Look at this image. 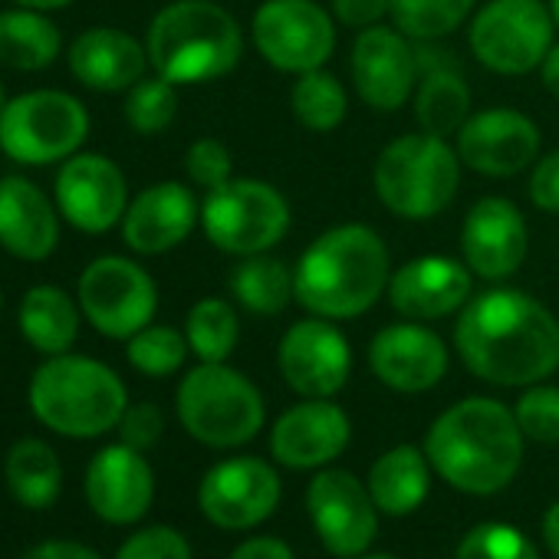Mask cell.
<instances>
[{
    "label": "cell",
    "instance_id": "6da1fadb",
    "mask_svg": "<svg viewBox=\"0 0 559 559\" xmlns=\"http://www.w3.org/2000/svg\"><path fill=\"white\" fill-rule=\"evenodd\" d=\"M454 349L480 382L526 389L559 369V320L516 287H490L457 313Z\"/></svg>",
    "mask_w": 559,
    "mask_h": 559
},
{
    "label": "cell",
    "instance_id": "7a4b0ae2",
    "mask_svg": "<svg viewBox=\"0 0 559 559\" xmlns=\"http://www.w3.org/2000/svg\"><path fill=\"white\" fill-rule=\"evenodd\" d=\"M523 441L513 408L487 395H471L431 421L425 454L431 471L454 490L490 497L516 477Z\"/></svg>",
    "mask_w": 559,
    "mask_h": 559
},
{
    "label": "cell",
    "instance_id": "3957f363",
    "mask_svg": "<svg viewBox=\"0 0 559 559\" xmlns=\"http://www.w3.org/2000/svg\"><path fill=\"white\" fill-rule=\"evenodd\" d=\"M389 280V247L369 224H336L323 230L294 266L297 304L310 317L333 323L369 313L385 297Z\"/></svg>",
    "mask_w": 559,
    "mask_h": 559
},
{
    "label": "cell",
    "instance_id": "277c9868",
    "mask_svg": "<svg viewBox=\"0 0 559 559\" xmlns=\"http://www.w3.org/2000/svg\"><path fill=\"white\" fill-rule=\"evenodd\" d=\"M145 50L158 76L175 86H198L240 63L243 34L234 14L214 0H175L152 17Z\"/></svg>",
    "mask_w": 559,
    "mask_h": 559
},
{
    "label": "cell",
    "instance_id": "5b68a950",
    "mask_svg": "<svg viewBox=\"0 0 559 559\" xmlns=\"http://www.w3.org/2000/svg\"><path fill=\"white\" fill-rule=\"evenodd\" d=\"M126 408L122 379L90 356H50L31 379V412L67 438H99L119 428Z\"/></svg>",
    "mask_w": 559,
    "mask_h": 559
},
{
    "label": "cell",
    "instance_id": "8992f818",
    "mask_svg": "<svg viewBox=\"0 0 559 559\" xmlns=\"http://www.w3.org/2000/svg\"><path fill=\"white\" fill-rule=\"evenodd\" d=\"M457 148L428 132L392 139L372 165V188L382 207L402 221H431L444 214L457 194Z\"/></svg>",
    "mask_w": 559,
    "mask_h": 559
},
{
    "label": "cell",
    "instance_id": "52a82bcc",
    "mask_svg": "<svg viewBox=\"0 0 559 559\" xmlns=\"http://www.w3.org/2000/svg\"><path fill=\"white\" fill-rule=\"evenodd\" d=\"M181 428L204 448H240L253 441L266 421L260 389L224 362L194 366L175 395Z\"/></svg>",
    "mask_w": 559,
    "mask_h": 559
},
{
    "label": "cell",
    "instance_id": "ba28073f",
    "mask_svg": "<svg viewBox=\"0 0 559 559\" xmlns=\"http://www.w3.org/2000/svg\"><path fill=\"white\" fill-rule=\"evenodd\" d=\"M290 224V201L260 178H230L211 188L201 201L204 237L230 257L270 253L287 237Z\"/></svg>",
    "mask_w": 559,
    "mask_h": 559
},
{
    "label": "cell",
    "instance_id": "9c48e42d",
    "mask_svg": "<svg viewBox=\"0 0 559 559\" xmlns=\"http://www.w3.org/2000/svg\"><path fill=\"white\" fill-rule=\"evenodd\" d=\"M556 44V21L543 0H487L467 21L474 60L497 76H526L539 70Z\"/></svg>",
    "mask_w": 559,
    "mask_h": 559
},
{
    "label": "cell",
    "instance_id": "30bf717a",
    "mask_svg": "<svg viewBox=\"0 0 559 559\" xmlns=\"http://www.w3.org/2000/svg\"><path fill=\"white\" fill-rule=\"evenodd\" d=\"M90 135L86 106L60 90H34L0 112V148L21 165H53L80 152Z\"/></svg>",
    "mask_w": 559,
    "mask_h": 559
},
{
    "label": "cell",
    "instance_id": "8fae6325",
    "mask_svg": "<svg viewBox=\"0 0 559 559\" xmlns=\"http://www.w3.org/2000/svg\"><path fill=\"white\" fill-rule=\"evenodd\" d=\"M250 40L263 63L300 76L336 53V17L317 0H263L250 17Z\"/></svg>",
    "mask_w": 559,
    "mask_h": 559
},
{
    "label": "cell",
    "instance_id": "7c38bea8",
    "mask_svg": "<svg viewBox=\"0 0 559 559\" xmlns=\"http://www.w3.org/2000/svg\"><path fill=\"white\" fill-rule=\"evenodd\" d=\"M80 310L106 340H132L155 320L158 287L145 266L129 257H96L80 273Z\"/></svg>",
    "mask_w": 559,
    "mask_h": 559
},
{
    "label": "cell",
    "instance_id": "4fadbf2b",
    "mask_svg": "<svg viewBox=\"0 0 559 559\" xmlns=\"http://www.w3.org/2000/svg\"><path fill=\"white\" fill-rule=\"evenodd\" d=\"M276 369L304 399H333L353 376V349L333 320H297L276 346Z\"/></svg>",
    "mask_w": 559,
    "mask_h": 559
},
{
    "label": "cell",
    "instance_id": "5bb4252c",
    "mask_svg": "<svg viewBox=\"0 0 559 559\" xmlns=\"http://www.w3.org/2000/svg\"><path fill=\"white\" fill-rule=\"evenodd\" d=\"M307 510L320 543L340 559L362 556L379 533V507L369 487L340 467H326L310 480Z\"/></svg>",
    "mask_w": 559,
    "mask_h": 559
},
{
    "label": "cell",
    "instance_id": "9a60e30c",
    "mask_svg": "<svg viewBox=\"0 0 559 559\" xmlns=\"http://www.w3.org/2000/svg\"><path fill=\"white\" fill-rule=\"evenodd\" d=\"M349 76L359 99L376 112L402 109L421 80L418 47L395 24H376L359 31L349 53Z\"/></svg>",
    "mask_w": 559,
    "mask_h": 559
},
{
    "label": "cell",
    "instance_id": "2e32d148",
    "mask_svg": "<svg viewBox=\"0 0 559 559\" xmlns=\"http://www.w3.org/2000/svg\"><path fill=\"white\" fill-rule=\"evenodd\" d=\"M539 126L510 106L471 112L454 135V148L464 168L484 178H513L539 158Z\"/></svg>",
    "mask_w": 559,
    "mask_h": 559
},
{
    "label": "cell",
    "instance_id": "e0dca14e",
    "mask_svg": "<svg viewBox=\"0 0 559 559\" xmlns=\"http://www.w3.org/2000/svg\"><path fill=\"white\" fill-rule=\"evenodd\" d=\"M280 503V477L263 457H227L214 464L198 487L201 513L221 530H250Z\"/></svg>",
    "mask_w": 559,
    "mask_h": 559
},
{
    "label": "cell",
    "instance_id": "ac0fdd59",
    "mask_svg": "<svg viewBox=\"0 0 559 559\" xmlns=\"http://www.w3.org/2000/svg\"><path fill=\"white\" fill-rule=\"evenodd\" d=\"M57 207L76 230L106 234L129 211V181L109 155H70L57 175Z\"/></svg>",
    "mask_w": 559,
    "mask_h": 559
},
{
    "label": "cell",
    "instance_id": "d6986e66",
    "mask_svg": "<svg viewBox=\"0 0 559 559\" xmlns=\"http://www.w3.org/2000/svg\"><path fill=\"white\" fill-rule=\"evenodd\" d=\"M461 253L477 280L503 284L530 253V227L510 198L487 194L471 204L461 224Z\"/></svg>",
    "mask_w": 559,
    "mask_h": 559
},
{
    "label": "cell",
    "instance_id": "ffe728a7",
    "mask_svg": "<svg viewBox=\"0 0 559 559\" xmlns=\"http://www.w3.org/2000/svg\"><path fill=\"white\" fill-rule=\"evenodd\" d=\"M385 297L392 310L405 320H444L451 313H461L474 297V273L464 260L444 253L412 257L399 270H392Z\"/></svg>",
    "mask_w": 559,
    "mask_h": 559
},
{
    "label": "cell",
    "instance_id": "44dd1931",
    "mask_svg": "<svg viewBox=\"0 0 559 559\" xmlns=\"http://www.w3.org/2000/svg\"><path fill=\"white\" fill-rule=\"evenodd\" d=\"M353 441V421L333 399H304L270 428V454L290 471L333 464Z\"/></svg>",
    "mask_w": 559,
    "mask_h": 559
},
{
    "label": "cell",
    "instance_id": "7402d4cb",
    "mask_svg": "<svg viewBox=\"0 0 559 559\" xmlns=\"http://www.w3.org/2000/svg\"><path fill=\"white\" fill-rule=\"evenodd\" d=\"M451 353L444 340L425 323H395L372 336L369 343V369L372 376L402 395H418L435 389L448 376Z\"/></svg>",
    "mask_w": 559,
    "mask_h": 559
},
{
    "label": "cell",
    "instance_id": "603a6c76",
    "mask_svg": "<svg viewBox=\"0 0 559 559\" xmlns=\"http://www.w3.org/2000/svg\"><path fill=\"white\" fill-rule=\"evenodd\" d=\"M194 224H201V204L194 191L181 181H158L129 201L122 240L142 257H158L185 243Z\"/></svg>",
    "mask_w": 559,
    "mask_h": 559
},
{
    "label": "cell",
    "instance_id": "cb8c5ba5",
    "mask_svg": "<svg viewBox=\"0 0 559 559\" xmlns=\"http://www.w3.org/2000/svg\"><path fill=\"white\" fill-rule=\"evenodd\" d=\"M86 500L106 523H139L155 500V474L129 444L103 448L86 467Z\"/></svg>",
    "mask_w": 559,
    "mask_h": 559
},
{
    "label": "cell",
    "instance_id": "d4e9b609",
    "mask_svg": "<svg viewBox=\"0 0 559 559\" xmlns=\"http://www.w3.org/2000/svg\"><path fill=\"white\" fill-rule=\"evenodd\" d=\"M60 243V211L21 175L0 178V247L21 260H47Z\"/></svg>",
    "mask_w": 559,
    "mask_h": 559
},
{
    "label": "cell",
    "instance_id": "484cf974",
    "mask_svg": "<svg viewBox=\"0 0 559 559\" xmlns=\"http://www.w3.org/2000/svg\"><path fill=\"white\" fill-rule=\"evenodd\" d=\"M148 67L145 44L116 27L83 31L70 44V70L93 93H129Z\"/></svg>",
    "mask_w": 559,
    "mask_h": 559
},
{
    "label": "cell",
    "instance_id": "4316f807",
    "mask_svg": "<svg viewBox=\"0 0 559 559\" xmlns=\"http://www.w3.org/2000/svg\"><path fill=\"white\" fill-rule=\"evenodd\" d=\"M415 47L421 67V80L412 96L415 122L421 126V132L438 139L457 135L461 126L471 119V86L451 60H441L444 53L431 50V44Z\"/></svg>",
    "mask_w": 559,
    "mask_h": 559
},
{
    "label": "cell",
    "instance_id": "83f0119b",
    "mask_svg": "<svg viewBox=\"0 0 559 559\" xmlns=\"http://www.w3.org/2000/svg\"><path fill=\"white\" fill-rule=\"evenodd\" d=\"M376 507L389 516L415 513L431 493V461L415 444L389 448L369 471L366 480Z\"/></svg>",
    "mask_w": 559,
    "mask_h": 559
},
{
    "label": "cell",
    "instance_id": "f1b7e54d",
    "mask_svg": "<svg viewBox=\"0 0 559 559\" xmlns=\"http://www.w3.org/2000/svg\"><path fill=\"white\" fill-rule=\"evenodd\" d=\"M80 317H83L80 304L53 284L27 290L17 313L24 340L44 356L70 353V346L80 336Z\"/></svg>",
    "mask_w": 559,
    "mask_h": 559
},
{
    "label": "cell",
    "instance_id": "f546056e",
    "mask_svg": "<svg viewBox=\"0 0 559 559\" xmlns=\"http://www.w3.org/2000/svg\"><path fill=\"white\" fill-rule=\"evenodd\" d=\"M227 290L234 304H240L253 317H276L297 300L294 270L270 253L240 257V263L227 276Z\"/></svg>",
    "mask_w": 559,
    "mask_h": 559
},
{
    "label": "cell",
    "instance_id": "4dcf8cb0",
    "mask_svg": "<svg viewBox=\"0 0 559 559\" xmlns=\"http://www.w3.org/2000/svg\"><path fill=\"white\" fill-rule=\"evenodd\" d=\"M63 50V37L44 11L17 8V11H0V63L37 73L47 70Z\"/></svg>",
    "mask_w": 559,
    "mask_h": 559
},
{
    "label": "cell",
    "instance_id": "1f68e13d",
    "mask_svg": "<svg viewBox=\"0 0 559 559\" xmlns=\"http://www.w3.org/2000/svg\"><path fill=\"white\" fill-rule=\"evenodd\" d=\"M4 477H8L11 497L31 510L53 507L63 490V464L57 451L37 438H24L8 451Z\"/></svg>",
    "mask_w": 559,
    "mask_h": 559
},
{
    "label": "cell",
    "instance_id": "d6a6232c",
    "mask_svg": "<svg viewBox=\"0 0 559 559\" xmlns=\"http://www.w3.org/2000/svg\"><path fill=\"white\" fill-rule=\"evenodd\" d=\"M290 109L304 129L333 132L349 116V96H346V86L340 83V76L323 67V70H310V73L297 76V83L290 90Z\"/></svg>",
    "mask_w": 559,
    "mask_h": 559
},
{
    "label": "cell",
    "instance_id": "836d02e7",
    "mask_svg": "<svg viewBox=\"0 0 559 559\" xmlns=\"http://www.w3.org/2000/svg\"><path fill=\"white\" fill-rule=\"evenodd\" d=\"M477 11V0H392V24L415 44H438L461 31Z\"/></svg>",
    "mask_w": 559,
    "mask_h": 559
},
{
    "label": "cell",
    "instance_id": "e575fe53",
    "mask_svg": "<svg viewBox=\"0 0 559 559\" xmlns=\"http://www.w3.org/2000/svg\"><path fill=\"white\" fill-rule=\"evenodd\" d=\"M185 336L201 362H227L240 340V320L234 304L221 297H204L188 310Z\"/></svg>",
    "mask_w": 559,
    "mask_h": 559
},
{
    "label": "cell",
    "instance_id": "d590c367",
    "mask_svg": "<svg viewBox=\"0 0 559 559\" xmlns=\"http://www.w3.org/2000/svg\"><path fill=\"white\" fill-rule=\"evenodd\" d=\"M126 356H129V366L148 379H165V376H175L191 346H188V336L178 333L175 326H158V323H148L145 330H139L132 340H126Z\"/></svg>",
    "mask_w": 559,
    "mask_h": 559
},
{
    "label": "cell",
    "instance_id": "8d00e7d4",
    "mask_svg": "<svg viewBox=\"0 0 559 559\" xmlns=\"http://www.w3.org/2000/svg\"><path fill=\"white\" fill-rule=\"evenodd\" d=\"M178 116V86L165 76H142L126 96V122L139 135L165 132Z\"/></svg>",
    "mask_w": 559,
    "mask_h": 559
},
{
    "label": "cell",
    "instance_id": "74e56055",
    "mask_svg": "<svg viewBox=\"0 0 559 559\" xmlns=\"http://www.w3.org/2000/svg\"><path fill=\"white\" fill-rule=\"evenodd\" d=\"M457 559H539V552L510 523H477L457 543Z\"/></svg>",
    "mask_w": 559,
    "mask_h": 559
},
{
    "label": "cell",
    "instance_id": "f35d334b",
    "mask_svg": "<svg viewBox=\"0 0 559 559\" xmlns=\"http://www.w3.org/2000/svg\"><path fill=\"white\" fill-rule=\"evenodd\" d=\"M516 425L526 441L559 444V389L556 385H526V392L513 405Z\"/></svg>",
    "mask_w": 559,
    "mask_h": 559
},
{
    "label": "cell",
    "instance_id": "ab89813d",
    "mask_svg": "<svg viewBox=\"0 0 559 559\" xmlns=\"http://www.w3.org/2000/svg\"><path fill=\"white\" fill-rule=\"evenodd\" d=\"M185 171L188 178L211 191L224 181L234 178V158H230V148L221 142V139H198L191 142V148L185 152Z\"/></svg>",
    "mask_w": 559,
    "mask_h": 559
},
{
    "label": "cell",
    "instance_id": "60d3db41",
    "mask_svg": "<svg viewBox=\"0 0 559 559\" xmlns=\"http://www.w3.org/2000/svg\"><path fill=\"white\" fill-rule=\"evenodd\" d=\"M116 559H191V546L175 526H145L119 546Z\"/></svg>",
    "mask_w": 559,
    "mask_h": 559
},
{
    "label": "cell",
    "instance_id": "b9f144b4",
    "mask_svg": "<svg viewBox=\"0 0 559 559\" xmlns=\"http://www.w3.org/2000/svg\"><path fill=\"white\" fill-rule=\"evenodd\" d=\"M165 431V415L155 402H139V405H129L122 421H119V435H122V444L135 448V451H148L152 444H158Z\"/></svg>",
    "mask_w": 559,
    "mask_h": 559
},
{
    "label": "cell",
    "instance_id": "7bdbcfd3",
    "mask_svg": "<svg viewBox=\"0 0 559 559\" xmlns=\"http://www.w3.org/2000/svg\"><path fill=\"white\" fill-rule=\"evenodd\" d=\"M530 201L543 214H559V148L546 152L530 168Z\"/></svg>",
    "mask_w": 559,
    "mask_h": 559
},
{
    "label": "cell",
    "instance_id": "ee69618b",
    "mask_svg": "<svg viewBox=\"0 0 559 559\" xmlns=\"http://www.w3.org/2000/svg\"><path fill=\"white\" fill-rule=\"evenodd\" d=\"M330 11L343 27H376L392 14V0H330Z\"/></svg>",
    "mask_w": 559,
    "mask_h": 559
},
{
    "label": "cell",
    "instance_id": "f6af8a7d",
    "mask_svg": "<svg viewBox=\"0 0 559 559\" xmlns=\"http://www.w3.org/2000/svg\"><path fill=\"white\" fill-rule=\"evenodd\" d=\"M227 559H297V556L280 536H253L240 543Z\"/></svg>",
    "mask_w": 559,
    "mask_h": 559
},
{
    "label": "cell",
    "instance_id": "bcb514c9",
    "mask_svg": "<svg viewBox=\"0 0 559 559\" xmlns=\"http://www.w3.org/2000/svg\"><path fill=\"white\" fill-rule=\"evenodd\" d=\"M24 559H103L99 552H93L83 543H70V539H47L40 546H34Z\"/></svg>",
    "mask_w": 559,
    "mask_h": 559
},
{
    "label": "cell",
    "instance_id": "7dc6e473",
    "mask_svg": "<svg viewBox=\"0 0 559 559\" xmlns=\"http://www.w3.org/2000/svg\"><path fill=\"white\" fill-rule=\"evenodd\" d=\"M539 83H543V90H546L549 96L559 99V40L549 47V53H546L543 63H539Z\"/></svg>",
    "mask_w": 559,
    "mask_h": 559
},
{
    "label": "cell",
    "instance_id": "c3c4849f",
    "mask_svg": "<svg viewBox=\"0 0 559 559\" xmlns=\"http://www.w3.org/2000/svg\"><path fill=\"white\" fill-rule=\"evenodd\" d=\"M543 543L559 559V500L543 513Z\"/></svg>",
    "mask_w": 559,
    "mask_h": 559
},
{
    "label": "cell",
    "instance_id": "681fc988",
    "mask_svg": "<svg viewBox=\"0 0 559 559\" xmlns=\"http://www.w3.org/2000/svg\"><path fill=\"white\" fill-rule=\"evenodd\" d=\"M14 4H21V8H31V11H60V8H70L73 0H14Z\"/></svg>",
    "mask_w": 559,
    "mask_h": 559
},
{
    "label": "cell",
    "instance_id": "f907efd6",
    "mask_svg": "<svg viewBox=\"0 0 559 559\" xmlns=\"http://www.w3.org/2000/svg\"><path fill=\"white\" fill-rule=\"evenodd\" d=\"M356 559H395V556H389V552H362Z\"/></svg>",
    "mask_w": 559,
    "mask_h": 559
},
{
    "label": "cell",
    "instance_id": "816d5d0a",
    "mask_svg": "<svg viewBox=\"0 0 559 559\" xmlns=\"http://www.w3.org/2000/svg\"><path fill=\"white\" fill-rule=\"evenodd\" d=\"M549 11H552V21H556V27H559V0H549Z\"/></svg>",
    "mask_w": 559,
    "mask_h": 559
},
{
    "label": "cell",
    "instance_id": "f5cc1de1",
    "mask_svg": "<svg viewBox=\"0 0 559 559\" xmlns=\"http://www.w3.org/2000/svg\"><path fill=\"white\" fill-rule=\"evenodd\" d=\"M4 106H8V96H4V83H0V112H4Z\"/></svg>",
    "mask_w": 559,
    "mask_h": 559
},
{
    "label": "cell",
    "instance_id": "db71d44e",
    "mask_svg": "<svg viewBox=\"0 0 559 559\" xmlns=\"http://www.w3.org/2000/svg\"><path fill=\"white\" fill-rule=\"evenodd\" d=\"M0 310H4V294H0Z\"/></svg>",
    "mask_w": 559,
    "mask_h": 559
}]
</instances>
